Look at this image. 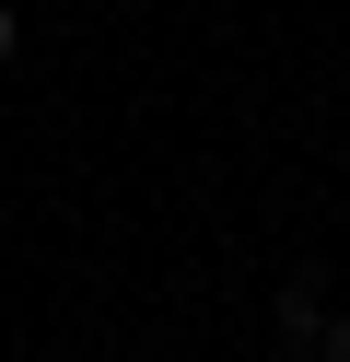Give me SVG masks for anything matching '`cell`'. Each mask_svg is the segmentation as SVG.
Segmentation results:
<instances>
[{"label": "cell", "mask_w": 350, "mask_h": 362, "mask_svg": "<svg viewBox=\"0 0 350 362\" xmlns=\"http://www.w3.org/2000/svg\"><path fill=\"white\" fill-rule=\"evenodd\" d=\"M12 35H23V24H12V0H0V59H12Z\"/></svg>", "instance_id": "cell-1"}, {"label": "cell", "mask_w": 350, "mask_h": 362, "mask_svg": "<svg viewBox=\"0 0 350 362\" xmlns=\"http://www.w3.org/2000/svg\"><path fill=\"white\" fill-rule=\"evenodd\" d=\"M327 362H350V327H327Z\"/></svg>", "instance_id": "cell-2"}]
</instances>
